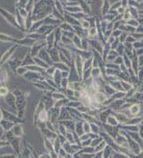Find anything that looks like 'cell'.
<instances>
[{"mask_svg": "<svg viewBox=\"0 0 143 158\" xmlns=\"http://www.w3.org/2000/svg\"><path fill=\"white\" fill-rule=\"evenodd\" d=\"M50 56L51 61L53 63H56L60 62V58H59V49L57 47H54L51 49H47Z\"/></svg>", "mask_w": 143, "mask_h": 158, "instance_id": "6", "label": "cell"}, {"mask_svg": "<svg viewBox=\"0 0 143 158\" xmlns=\"http://www.w3.org/2000/svg\"><path fill=\"white\" fill-rule=\"evenodd\" d=\"M0 41H3V42H9V43H15L16 45L17 43V39L15 38L10 36V35H7V34H5V33H0Z\"/></svg>", "mask_w": 143, "mask_h": 158, "instance_id": "15", "label": "cell"}, {"mask_svg": "<svg viewBox=\"0 0 143 158\" xmlns=\"http://www.w3.org/2000/svg\"><path fill=\"white\" fill-rule=\"evenodd\" d=\"M8 63H9V67L12 69V71L15 72H16V70H17V68H19L21 65H22V61L21 60H19L18 58H12V59H10L9 61H8Z\"/></svg>", "mask_w": 143, "mask_h": 158, "instance_id": "14", "label": "cell"}, {"mask_svg": "<svg viewBox=\"0 0 143 158\" xmlns=\"http://www.w3.org/2000/svg\"><path fill=\"white\" fill-rule=\"evenodd\" d=\"M4 131H5V130H4V129H3V128H2V126L0 125V138H1L2 136H3V134H4Z\"/></svg>", "mask_w": 143, "mask_h": 158, "instance_id": "48", "label": "cell"}, {"mask_svg": "<svg viewBox=\"0 0 143 158\" xmlns=\"http://www.w3.org/2000/svg\"><path fill=\"white\" fill-rule=\"evenodd\" d=\"M133 48H137L138 50L143 48V41H137V42H134V44L132 45Z\"/></svg>", "mask_w": 143, "mask_h": 158, "instance_id": "37", "label": "cell"}, {"mask_svg": "<svg viewBox=\"0 0 143 158\" xmlns=\"http://www.w3.org/2000/svg\"><path fill=\"white\" fill-rule=\"evenodd\" d=\"M124 63H125V66L127 67V68H131V61H130V59H129V57H128L126 55H124Z\"/></svg>", "mask_w": 143, "mask_h": 158, "instance_id": "40", "label": "cell"}, {"mask_svg": "<svg viewBox=\"0 0 143 158\" xmlns=\"http://www.w3.org/2000/svg\"><path fill=\"white\" fill-rule=\"evenodd\" d=\"M82 151L86 152V153H93V152H95V149L92 146H90V147H85Z\"/></svg>", "mask_w": 143, "mask_h": 158, "instance_id": "43", "label": "cell"}, {"mask_svg": "<svg viewBox=\"0 0 143 158\" xmlns=\"http://www.w3.org/2000/svg\"><path fill=\"white\" fill-rule=\"evenodd\" d=\"M44 110H46V106H45V105H44V103H43L42 101H39V104H38L37 106H36L35 113H34V115H33V122H34L35 123H36V122H37V118H38L39 114L42 111Z\"/></svg>", "mask_w": 143, "mask_h": 158, "instance_id": "12", "label": "cell"}, {"mask_svg": "<svg viewBox=\"0 0 143 158\" xmlns=\"http://www.w3.org/2000/svg\"><path fill=\"white\" fill-rule=\"evenodd\" d=\"M128 33H126V32H122V33H121V35H120V40L123 42V43H124L125 42V40H126V39H127V36Z\"/></svg>", "mask_w": 143, "mask_h": 158, "instance_id": "41", "label": "cell"}, {"mask_svg": "<svg viewBox=\"0 0 143 158\" xmlns=\"http://www.w3.org/2000/svg\"><path fill=\"white\" fill-rule=\"evenodd\" d=\"M0 14L2 15L3 18H4V19H5V20L9 24H11L12 26H14V27L16 28V29L22 31L21 27L19 26V24H18V22H17V21H16L15 15H14L11 14L10 12L5 10V9L2 8V7H0Z\"/></svg>", "mask_w": 143, "mask_h": 158, "instance_id": "2", "label": "cell"}, {"mask_svg": "<svg viewBox=\"0 0 143 158\" xmlns=\"http://www.w3.org/2000/svg\"><path fill=\"white\" fill-rule=\"evenodd\" d=\"M3 120V110H2V108L0 107V122Z\"/></svg>", "mask_w": 143, "mask_h": 158, "instance_id": "49", "label": "cell"}, {"mask_svg": "<svg viewBox=\"0 0 143 158\" xmlns=\"http://www.w3.org/2000/svg\"><path fill=\"white\" fill-rule=\"evenodd\" d=\"M136 55H143V48H141V49H139L137 52H136Z\"/></svg>", "mask_w": 143, "mask_h": 158, "instance_id": "47", "label": "cell"}, {"mask_svg": "<svg viewBox=\"0 0 143 158\" xmlns=\"http://www.w3.org/2000/svg\"><path fill=\"white\" fill-rule=\"evenodd\" d=\"M28 72V70H27V68L25 67V66H20L19 68H17V70H16V73L18 74V75H22V76H23L25 73H27Z\"/></svg>", "mask_w": 143, "mask_h": 158, "instance_id": "29", "label": "cell"}, {"mask_svg": "<svg viewBox=\"0 0 143 158\" xmlns=\"http://www.w3.org/2000/svg\"><path fill=\"white\" fill-rule=\"evenodd\" d=\"M109 7H111L109 2H107V1L103 2V5H102V8H101V11H102V15H103L105 16L109 12Z\"/></svg>", "mask_w": 143, "mask_h": 158, "instance_id": "26", "label": "cell"}, {"mask_svg": "<svg viewBox=\"0 0 143 158\" xmlns=\"http://www.w3.org/2000/svg\"><path fill=\"white\" fill-rule=\"evenodd\" d=\"M11 132L12 134L15 136V137H17V138H20L22 136V133H23V129L21 124H15L14 127L12 128L11 129Z\"/></svg>", "mask_w": 143, "mask_h": 158, "instance_id": "13", "label": "cell"}, {"mask_svg": "<svg viewBox=\"0 0 143 158\" xmlns=\"http://www.w3.org/2000/svg\"><path fill=\"white\" fill-rule=\"evenodd\" d=\"M43 23L46 24V25H51V26H53V24H55V25L57 24V25L60 26V24L62 23V21L56 19L55 16L51 14L50 15L47 16V17L43 20Z\"/></svg>", "mask_w": 143, "mask_h": 158, "instance_id": "10", "label": "cell"}, {"mask_svg": "<svg viewBox=\"0 0 143 158\" xmlns=\"http://www.w3.org/2000/svg\"><path fill=\"white\" fill-rule=\"evenodd\" d=\"M106 146H107V144H106V141H102L101 143H99L97 146H96V148H94L95 149V152H97V153H98V152H102L105 148H106Z\"/></svg>", "mask_w": 143, "mask_h": 158, "instance_id": "30", "label": "cell"}, {"mask_svg": "<svg viewBox=\"0 0 143 158\" xmlns=\"http://www.w3.org/2000/svg\"><path fill=\"white\" fill-rule=\"evenodd\" d=\"M36 41L37 40H35L33 39H31V38L25 36L22 39H17L16 45H18V46H26V47H31L32 48V46L35 44Z\"/></svg>", "mask_w": 143, "mask_h": 158, "instance_id": "8", "label": "cell"}, {"mask_svg": "<svg viewBox=\"0 0 143 158\" xmlns=\"http://www.w3.org/2000/svg\"><path fill=\"white\" fill-rule=\"evenodd\" d=\"M126 24L129 25V26H131V27L135 28V29H136V27H138V26L140 25V24H139V22H138L137 20H135V19H131V20H129Z\"/></svg>", "mask_w": 143, "mask_h": 158, "instance_id": "31", "label": "cell"}, {"mask_svg": "<svg viewBox=\"0 0 143 158\" xmlns=\"http://www.w3.org/2000/svg\"><path fill=\"white\" fill-rule=\"evenodd\" d=\"M5 104H7V106L9 108H14L17 112L15 106V97L13 95V93H9L6 96H5Z\"/></svg>", "mask_w": 143, "mask_h": 158, "instance_id": "11", "label": "cell"}, {"mask_svg": "<svg viewBox=\"0 0 143 158\" xmlns=\"http://www.w3.org/2000/svg\"><path fill=\"white\" fill-rule=\"evenodd\" d=\"M59 28L63 31V32H73V27L67 23V22H62L59 26Z\"/></svg>", "mask_w": 143, "mask_h": 158, "instance_id": "25", "label": "cell"}, {"mask_svg": "<svg viewBox=\"0 0 143 158\" xmlns=\"http://www.w3.org/2000/svg\"><path fill=\"white\" fill-rule=\"evenodd\" d=\"M9 94V90L5 86L0 87V96H6Z\"/></svg>", "mask_w": 143, "mask_h": 158, "instance_id": "32", "label": "cell"}, {"mask_svg": "<svg viewBox=\"0 0 143 158\" xmlns=\"http://www.w3.org/2000/svg\"><path fill=\"white\" fill-rule=\"evenodd\" d=\"M38 57L40 58L42 61H44L46 63H48L49 66H52V65L54 64L53 62L51 61V59H50L49 54H48V50H47L46 48H43V49H41V50L39 51V55H38Z\"/></svg>", "mask_w": 143, "mask_h": 158, "instance_id": "7", "label": "cell"}, {"mask_svg": "<svg viewBox=\"0 0 143 158\" xmlns=\"http://www.w3.org/2000/svg\"><path fill=\"white\" fill-rule=\"evenodd\" d=\"M113 153V149L111 146H106V148L103 151V158H109V155Z\"/></svg>", "mask_w": 143, "mask_h": 158, "instance_id": "28", "label": "cell"}, {"mask_svg": "<svg viewBox=\"0 0 143 158\" xmlns=\"http://www.w3.org/2000/svg\"><path fill=\"white\" fill-rule=\"evenodd\" d=\"M123 62H124V59H123L121 56H117V57H116V59L114 60V63H115L116 65H118V64H120V65H121Z\"/></svg>", "mask_w": 143, "mask_h": 158, "instance_id": "42", "label": "cell"}, {"mask_svg": "<svg viewBox=\"0 0 143 158\" xmlns=\"http://www.w3.org/2000/svg\"><path fill=\"white\" fill-rule=\"evenodd\" d=\"M97 35V31L96 27H91L89 30V37H95Z\"/></svg>", "mask_w": 143, "mask_h": 158, "instance_id": "35", "label": "cell"}, {"mask_svg": "<svg viewBox=\"0 0 143 158\" xmlns=\"http://www.w3.org/2000/svg\"><path fill=\"white\" fill-rule=\"evenodd\" d=\"M138 63H139V66H143V55H140V57L138 58Z\"/></svg>", "mask_w": 143, "mask_h": 158, "instance_id": "46", "label": "cell"}, {"mask_svg": "<svg viewBox=\"0 0 143 158\" xmlns=\"http://www.w3.org/2000/svg\"><path fill=\"white\" fill-rule=\"evenodd\" d=\"M35 64L34 63V60H33V57L31 55L30 53H27V55H25V57L23 58V60L22 61V65L21 66H30V65H33Z\"/></svg>", "mask_w": 143, "mask_h": 158, "instance_id": "17", "label": "cell"}, {"mask_svg": "<svg viewBox=\"0 0 143 158\" xmlns=\"http://www.w3.org/2000/svg\"><path fill=\"white\" fill-rule=\"evenodd\" d=\"M43 24H44V23H43V20H42V21L33 22L32 27H31V29H30V31H29V33H35V32H37V31H38Z\"/></svg>", "mask_w": 143, "mask_h": 158, "instance_id": "20", "label": "cell"}, {"mask_svg": "<svg viewBox=\"0 0 143 158\" xmlns=\"http://www.w3.org/2000/svg\"><path fill=\"white\" fill-rule=\"evenodd\" d=\"M121 85H122V87H124L123 89H124L125 90H130V89H132V85L130 84V83H128L127 81L122 80V81H121Z\"/></svg>", "mask_w": 143, "mask_h": 158, "instance_id": "34", "label": "cell"}, {"mask_svg": "<svg viewBox=\"0 0 143 158\" xmlns=\"http://www.w3.org/2000/svg\"><path fill=\"white\" fill-rule=\"evenodd\" d=\"M65 136H66V140H67L69 142H72V141L74 142V138L73 137V133H72V132H67Z\"/></svg>", "mask_w": 143, "mask_h": 158, "instance_id": "39", "label": "cell"}, {"mask_svg": "<svg viewBox=\"0 0 143 158\" xmlns=\"http://www.w3.org/2000/svg\"><path fill=\"white\" fill-rule=\"evenodd\" d=\"M102 140V138H100V137H97V138H96V139H94L92 141H91V146H97L99 143H100V141Z\"/></svg>", "mask_w": 143, "mask_h": 158, "instance_id": "38", "label": "cell"}, {"mask_svg": "<svg viewBox=\"0 0 143 158\" xmlns=\"http://www.w3.org/2000/svg\"><path fill=\"white\" fill-rule=\"evenodd\" d=\"M137 157L138 158H143V150H141V152L137 156Z\"/></svg>", "mask_w": 143, "mask_h": 158, "instance_id": "50", "label": "cell"}, {"mask_svg": "<svg viewBox=\"0 0 143 158\" xmlns=\"http://www.w3.org/2000/svg\"><path fill=\"white\" fill-rule=\"evenodd\" d=\"M75 132L77 133V135H79L80 137L82 136V133L84 132L83 130V122L82 121H77L75 123Z\"/></svg>", "mask_w": 143, "mask_h": 158, "instance_id": "22", "label": "cell"}, {"mask_svg": "<svg viewBox=\"0 0 143 158\" xmlns=\"http://www.w3.org/2000/svg\"><path fill=\"white\" fill-rule=\"evenodd\" d=\"M117 56H118V54H117L116 52H114V51H113V50H110V52H109V54L107 55V61H108L109 63H112V62H114V60L116 59Z\"/></svg>", "mask_w": 143, "mask_h": 158, "instance_id": "27", "label": "cell"}, {"mask_svg": "<svg viewBox=\"0 0 143 158\" xmlns=\"http://www.w3.org/2000/svg\"><path fill=\"white\" fill-rule=\"evenodd\" d=\"M83 130L85 134H90V132L91 131V128H90V124L89 123L83 122Z\"/></svg>", "mask_w": 143, "mask_h": 158, "instance_id": "33", "label": "cell"}, {"mask_svg": "<svg viewBox=\"0 0 143 158\" xmlns=\"http://www.w3.org/2000/svg\"><path fill=\"white\" fill-rule=\"evenodd\" d=\"M8 80V72L4 66L0 67V83L5 84Z\"/></svg>", "mask_w": 143, "mask_h": 158, "instance_id": "16", "label": "cell"}, {"mask_svg": "<svg viewBox=\"0 0 143 158\" xmlns=\"http://www.w3.org/2000/svg\"><path fill=\"white\" fill-rule=\"evenodd\" d=\"M114 158H129L126 156H124V154H114Z\"/></svg>", "mask_w": 143, "mask_h": 158, "instance_id": "44", "label": "cell"}, {"mask_svg": "<svg viewBox=\"0 0 143 158\" xmlns=\"http://www.w3.org/2000/svg\"><path fill=\"white\" fill-rule=\"evenodd\" d=\"M138 77H139V79L140 80H141L143 79V68H141V70H140V72H138Z\"/></svg>", "mask_w": 143, "mask_h": 158, "instance_id": "45", "label": "cell"}, {"mask_svg": "<svg viewBox=\"0 0 143 158\" xmlns=\"http://www.w3.org/2000/svg\"><path fill=\"white\" fill-rule=\"evenodd\" d=\"M55 30V27L54 26H51V25H46V24H43L36 33L39 34V35H42L44 37H47L48 34H50L51 32H54Z\"/></svg>", "mask_w": 143, "mask_h": 158, "instance_id": "9", "label": "cell"}, {"mask_svg": "<svg viewBox=\"0 0 143 158\" xmlns=\"http://www.w3.org/2000/svg\"><path fill=\"white\" fill-rule=\"evenodd\" d=\"M0 125L4 129V130H5V131H10V130L12 129V128L15 125V123H10V122H8V121H6V120H4V119H3V120L0 122Z\"/></svg>", "mask_w": 143, "mask_h": 158, "instance_id": "19", "label": "cell"}, {"mask_svg": "<svg viewBox=\"0 0 143 158\" xmlns=\"http://www.w3.org/2000/svg\"><path fill=\"white\" fill-rule=\"evenodd\" d=\"M116 51H117L116 53H117L118 55H123V54H124V44H121V43H120L119 46L116 48Z\"/></svg>", "mask_w": 143, "mask_h": 158, "instance_id": "36", "label": "cell"}, {"mask_svg": "<svg viewBox=\"0 0 143 158\" xmlns=\"http://www.w3.org/2000/svg\"><path fill=\"white\" fill-rule=\"evenodd\" d=\"M47 48V42H46V39H41V40H37L35 42V44L32 47L31 49V55L32 57H35V56H38L39 51L43 48Z\"/></svg>", "mask_w": 143, "mask_h": 158, "instance_id": "3", "label": "cell"}, {"mask_svg": "<svg viewBox=\"0 0 143 158\" xmlns=\"http://www.w3.org/2000/svg\"><path fill=\"white\" fill-rule=\"evenodd\" d=\"M18 47H19L18 45H13L11 48H9V49H7V50L4 53V55H3L2 57L0 58V67L3 66L5 63H6V62H8V61L12 58L14 53L15 52V50L17 49Z\"/></svg>", "mask_w": 143, "mask_h": 158, "instance_id": "4", "label": "cell"}, {"mask_svg": "<svg viewBox=\"0 0 143 158\" xmlns=\"http://www.w3.org/2000/svg\"><path fill=\"white\" fill-rule=\"evenodd\" d=\"M52 3L48 1H39L34 3V6L32 9V17L33 22L42 21L47 16L50 15L52 13Z\"/></svg>", "mask_w": 143, "mask_h": 158, "instance_id": "1", "label": "cell"}, {"mask_svg": "<svg viewBox=\"0 0 143 158\" xmlns=\"http://www.w3.org/2000/svg\"><path fill=\"white\" fill-rule=\"evenodd\" d=\"M53 66H54L56 70H59V71H61V72H70V67H69L67 64L61 63V62L54 63Z\"/></svg>", "mask_w": 143, "mask_h": 158, "instance_id": "21", "label": "cell"}, {"mask_svg": "<svg viewBox=\"0 0 143 158\" xmlns=\"http://www.w3.org/2000/svg\"><path fill=\"white\" fill-rule=\"evenodd\" d=\"M107 123L108 124V125H111V126H116V125H118V123H119V122L117 121V119L113 115V114H110L108 117H107Z\"/></svg>", "mask_w": 143, "mask_h": 158, "instance_id": "24", "label": "cell"}, {"mask_svg": "<svg viewBox=\"0 0 143 158\" xmlns=\"http://www.w3.org/2000/svg\"><path fill=\"white\" fill-rule=\"evenodd\" d=\"M51 97L53 98V100H54L55 102H56V101H59V100H62V99L65 98V95L63 94V93H61V92H56V91H55V92H53V93L51 94Z\"/></svg>", "mask_w": 143, "mask_h": 158, "instance_id": "23", "label": "cell"}, {"mask_svg": "<svg viewBox=\"0 0 143 158\" xmlns=\"http://www.w3.org/2000/svg\"><path fill=\"white\" fill-rule=\"evenodd\" d=\"M2 110H3V119L4 120H6L15 124H21L22 123H23V120L18 118L17 115H15L14 113H12L8 111L4 110V109H2Z\"/></svg>", "mask_w": 143, "mask_h": 158, "instance_id": "5", "label": "cell"}, {"mask_svg": "<svg viewBox=\"0 0 143 158\" xmlns=\"http://www.w3.org/2000/svg\"><path fill=\"white\" fill-rule=\"evenodd\" d=\"M66 158H72V156H71V155H68V156H66Z\"/></svg>", "mask_w": 143, "mask_h": 158, "instance_id": "51", "label": "cell"}, {"mask_svg": "<svg viewBox=\"0 0 143 158\" xmlns=\"http://www.w3.org/2000/svg\"><path fill=\"white\" fill-rule=\"evenodd\" d=\"M33 60H34V63H35L36 65L39 66L40 68H42V69H44V70H48V68L50 67L48 63H46L44 61H42V60H41L40 58H39L38 56L33 57Z\"/></svg>", "mask_w": 143, "mask_h": 158, "instance_id": "18", "label": "cell"}]
</instances>
